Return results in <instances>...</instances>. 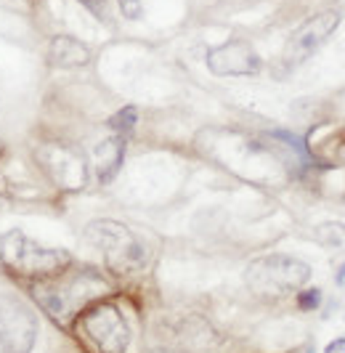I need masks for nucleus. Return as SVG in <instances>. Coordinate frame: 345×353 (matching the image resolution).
I'll list each match as a JSON object with an SVG mask.
<instances>
[{"label":"nucleus","instance_id":"39448f33","mask_svg":"<svg viewBox=\"0 0 345 353\" xmlns=\"http://www.w3.org/2000/svg\"><path fill=\"white\" fill-rule=\"evenodd\" d=\"M80 340L96 353H125L130 345V330L122 311L112 303H90L75 319Z\"/></svg>","mask_w":345,"mask_h":353},{"label":"nucleus","instance_id":"1a4fd4ad","mask_svg":"<svg viewBox=\"0 0 345 353\" xmlns=\"http://www.w3.org/2000/svg\"><path fill=\"white\" fill-rule=\"evenodd\" d=\"M43 170L61 186V189H80L86 183V162L77 157L72 149L61 143H46L34 152Z\"/></svg>","mask_w":345,"mask_h":353},{"label":"nucleus","instance_id":"f257e3e1","mask_svg":"<svg viewBox=\"0 0 345 353\" xmlns=\"http://www.w3.org/2000/svg\"><path fill=\"white\" fill-rule=\"evenodd\" d=\"M106 290H109V284L90 268H83L72 276H64V271H61L56 276L32 282V295L37 305L59 324H64L67 319H75L83 308L99 301Z\"/></svg>","mask_w":345,"mask_h":353},{"label":"nucleus","instance_id":"20e7f679","mask_svg":"<svg viewBox=\"0 0 345 353\" xmlns=\"http://www.w3.org/2000/svg\"><path fill=\"white\" fill-rule=\"evenodd\" d=\"M310 279V265L303 263L295 255L274 252V255H263L258 261L247 265L244 271V282L253 292H258L263 298H282L290 295L295 290H300Z\"/></svg>","mask_w":345,"mask_h":353},{"label":"nucleus","instance_id":"6ab92c4d","mask_svg":"<svg viewBox=\"0 0 345 353\" xmlns=\"http://www.w3.org/2000/svg\"><path fill=\"white\" fill-rule=\"evenodd\" d=\"M343 202H345V194H343Z\"/></svg>","mask_w":345,"mask_h":353},{"label":"nucleus","instance_id":"9d476101","mask_svg":"<svg viewBox=\"0 0 345 353\" xmlns=\"http://www.w3.org/2000/svg\"><path fill=\"white\" fill-rule=\"evenodd\" d=\"M48 61L53 67H64V70H75V67H86L90 61V48L86 43H80L77 37L56 35L48 46Z\"/></svg>","mask_w":345,"mask_h":353},{"label":"nucleus","instance_id":"6e6552de","mask_svg":"<svg viewBox=\"0 0 345 353\" xmlns=\"http://www.w3.org/2000/svg\"><path fill=\"white\" fill-rule=\"evenodd\" d=\"M260 56L244 40H228L207 51V70L218 77H253L260 72Z\"/></svg>","mask_w":345,"mask_h":353},{"label":"nucleus","instance_id":"0eeeda50","mask_svg":"<svg viewBox=\"0 0 345 353\" xmlns=\"http://www.w3.org/2000/svg\"><path fill=\"white\" fill-rule=\"evenodd\" d=\"M37 335V319L27 303L0 292V345L8 353H30Z\"/></svg>","mask_w":345,"mask_h":353},{"label":"nucleus","instance_id":"7ed1b4c3","mask_svg":"<svg viewBox=\"0 0 345 353\" xmlns=\"http://www.w3.org/2000/svg\"><path fill=\"white\" fill-rule=\"evenodd\" d=\"M86 239L96 250H101L103 261L117 274H133L141 271L149 261V250L128 226L117 221H93L88 223Z\"/></svg>","mask_w":345,"mask_h":353},{"label":"nucleus","instance_id":"4468645a","mask_svg":"<svg viewBox=\"0 0 345 353\" xmlns=\"http://www.w3.org/2000/svg\"><path fill=\"white\" fill-rule=\"evenodd\" d=\"M120 3V11L125 19H141L144 17V0H117Z\"/></svg>","mask_w":345,"mask_h":353},{"label":"nucleus","instance_id":"a211bd4d","mask_svg":"<svg viewBox=\"0 0 345 353\" xmlns=\"http://www.w3.org/2000/svg\"><path fill=\"white\" fill-rule=\"evenodd\" d=\"M337 157H340V159H343V162H345V146H343V149H340V152H337Z\"/></svg>","mask_w":345,"mask_h":353},{"label":"nucleus","instance_id":"9b49d317","mask_svg":"<svg viewBox=\"0 0 345 353\" xmlns=\"http://www.w3.org/2000/svg\"><path fill=\"white\" fill-rule=\"evenodd\" d=\"M122 154H125V139L122 136H112L101 141L93 149V162H96V176L101 183H109L117 176L122 165Z\"/></svg>","mask_w":345,"mask_h":353},{"label":"nucleus","instance_id":"dca6fc26","mask_svg":"<svg viewBox=\"0 0 345 353\" xmlns=\"http://www.w3.org/2000/svg\"><path fill=\"white\" fill-rule=\"evenodd\" d=\"M324 353H345V337H337V340H332Z\"/></svg>","mask_w":345,"mask_h":353},{"label":"nucleus","instance_id":"2eb2a0df","mask_svg":"<svg viewBox=\"0 0 345 353\" xmlns=\"http://www.w3.org/2000/svg\"><path fill=\"white\" fill-rule=\"evenodd\" d=\"M319 303H322V290H306V292H300V295H297V305H300V308H306V311L316 308Z\"/></svg>","mask_w":345,"mask_h":353},{"label":"nucleus","instance_id":"ddd939ff","mask_svg":"<svg viewBox=\"0 0 345 353\" xmlns=\"http://www.w3.org/2000/svg\"><path fill=\"white\" fill-rule=\"evenodd\" d=\"M109 125H112V130H117V133H128V130H133V125H136V109L133 106H125L122 112H117L112 120H109Z\"/></svg>","mask_w":345,"mask_h":353},{"label":"nucleus","instance_id":"f8f14e48","mask_svg":"<svg viewBox=\"0 0 345 353\" xmlns=\"http://www.w3.org/2000/svg\"><path fill=\"white\" fill-rule=\"evenodd\" d=\"M316 239H319V245H324L327 250L345 252V226L343 223H322V226L316 229Z\"/></svg>","mask_w":345,"mask_h":353},{"label":"nucleus","instance_id":"f03ea898","mask_svg":"<svg viewBox=\"0 0 345 353\" xmlns=\"http://www.w3.org/2000/svg\"><path fill=\"white\" fill-rule=\"evenodd\" d=\"M0 261L11 274L37 282V279H48V276L67 271L72 255L67 250L43 248L40 242L30 239L24 231L11 229L0 236Z\"/></svg>","mask_w":345,"mask_h":353},{"label":"nucleus","instance_id":"f3484780","mask_svg":"<svg viewBox=\"0 0 345 353\" xmlns=\"http://www.w3.org/2000/svg\"><path fill=\"white\" fill-rule=\"evenodd\" d=\"M345 282V265L340 268V276H337V284H343Z\"/></svg>","mask_w":345,"mask_h":353},{"label":"nucleus","instance_id":"423d86ee","mask_svg":"<svg viewBox=\"0 0 345 353\" xmlns=\"http://www.w3.org/2000/svg\"><path fill=\"white\" fill-rule=\"evenodd\" d=\"M340 19H343L340 11L329 8V11H322V14L310 17L308 21H303L293 32V37L287 40V46H284V53H282L284 67L295 70V67L306 64L310 56L327 43L329 35L340 27Z\"/></svg>","mask_w":345,"mask_h":353}]
</instances>
